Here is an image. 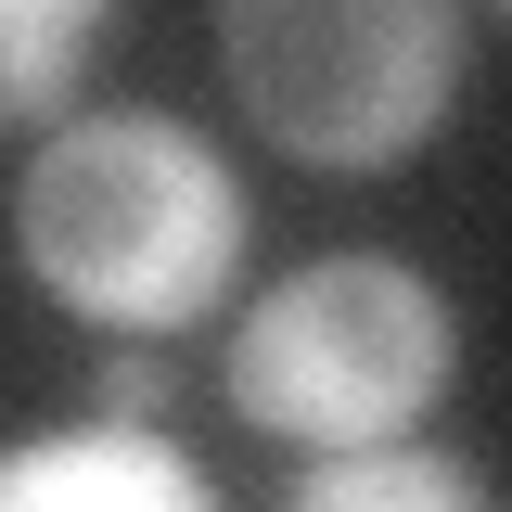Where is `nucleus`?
Listing matches in <instances>:
<instances>
[{
  "instance_id": "obj_1",
  "label": "nucleus",
  "mask_w": 512,
  "mask_h": 512,
  "mask_svg": "<svg viewBox=\"0 0 512 512\" xmlns=\"http://www.w3.org/2000/svg\"><path fill=\"white\" fill-rule=\"evenodd\" d=\"M13 256L52 282V308L103 333H180L244 269V192L180 116H77L26 167Z\"/></svg>"
},
{
  "instance_id": "obj_2",
  "label": "nucleus",
  "mask_w": 512,
  "mask_h": 512,
  "mask_svg": "<svg viewBox=\"0 0 512 512\" xmlns=\"http://www.w3.org/2000/svg\"><path fill=\"white\" fill-rule=\"evenodd\" d=\"M448 359H461V320L410 256H308L231 333V397L244 423L333 461V448H397L448 397Z\"/></svg>"
},
{
  "instance_id": "obj_3",
  "label": "nucleus",
  "mask_w": 512,
  "mask_h": 512,
  "mask_svg": "<svg viewBox=\"0 0 512 512\" xmlns=\"http://www.w3.org/2000/svg\"><path fill=\"white\" fill-rule=\"evenodd\" d=\"M218 64L295 167H397L461 103V13L436 0H231Z\"/></svg>"
},
{
  "instance_id": "obj_4",
  "label": "nucleus",
  "mask_w": 512,
  "mask_h": 512,
  "mask_svg": "<svg viewBox=\"0 0 512 512\" xmlns=\"http://www.w3.org/2000/svg\"><path fill=\"white\" fill-rule=\"evenodd\" d=\"M0 512H218V487H205L167 436L77 423V436L0 448Z\"/></svg>"
},
{
  "instance_id": "obj_5",
  "label": "nucleus",
  "mask_w": 512,
  "mask_h": 512,
  "mask_svg": "<svg viewBox=\"0 0 512 512\" xmlns=\"http://www.w3.org/2000/svg\"><path fill=\"white\" fill-rule=\"evenodd\" d=\"M282 512H487V474L397 436V448H333Z\"/></svg>"
},
{
  "instance_id": "obj_6",
  "label": "nucleus",
  "mask_w": 512,
  "mask_h": 512,
  "mask_svg": "<svg viewBox=\"0 0 512 512\" xmlns=\"http://www.w3.org/2000/svg\"><path fill=\"white\" fill-rule=\"evenodd\" d=\"M103 39H116L103 0H0V116H52V103H77V77H90Z\"/></svg>"
},
{
  "instance_id": "obj_7",
  "label": "nucleus",
  "mask_w": 512,
  "mask_h": 512,
  "mask_svg": "<svg viewBox=\"0 0 512 512\" xmlns=\"http://www.w3.org/2000/svg\"><path fill=\"white\" fill-rule=\"evenodd\" d=\"M90 410H103V423H128V436H154V410H167V359L116 346V359L90 372Z\"/></svg>"
}]
</instances>
